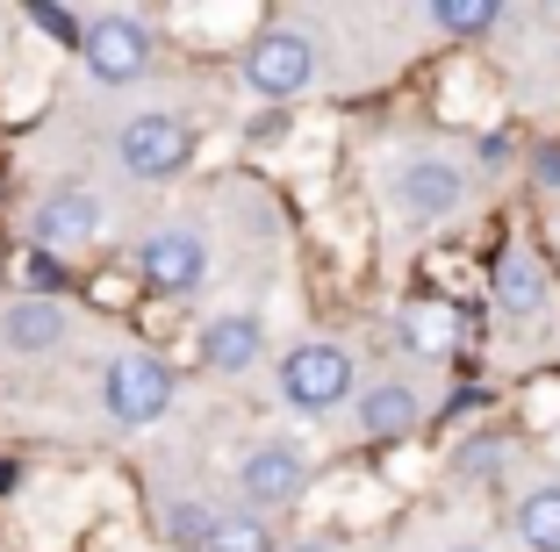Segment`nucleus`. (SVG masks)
Masks as SVG:
<instances>
[{
    "label": "nucleus",
    "mask_w": 560,
    "mask_h": 552,
    "mask_svg": "<svg viewBox=\"0 0 560 552\" xmlns=\"http://www.w3.org/2000/svg\"><path fill=\"white\" fill-rule=\"evenodd\" d=\"M280 395L295 409H310V416H324V409H338L352 395V359L338 344H295L280 359Z\"/></svg>",
    "instance_id": "nucleus-1"
},
{
    "label": "nucleus",
    "mask_w": 560,
    "mask_h": 552,
    "mask_svg": "<svg viewBox=\"0 0 560 552\" xmlns=\"http://www.w3.org/2000/svg\"><path fill=\"white\" fill-rule=\"evenodd\" d=\"M101 402H108L116 423H159L165 409H173V374H165V359L122 352L116 366H108V380H101Z\"/></svg>",
    "instance_id": "nucleus-2"
},
{
    "label": "nucleus",
    "mask_w": 560,
    "mask_h": 552,
    "mask_svg": "<svg viewBox=\"0 0 560 552\" xmlns=\"http://www.w3.org/2000/svg\"><path fill=\"white\" fill-rule=\"evenodd\" d=\"M187 151H195V137H187L180 115H130L116 137V158L130 179H173L187 165Z\"/></svg>",
    "instance_id": "nucleus-3"
},
{
    "label": "nucleus",
    "mask_w": 560,
    "mask_h": 552,
    "mask_svg": "<svg viewBox=\"0 0 560 552\" xmlns=\"http://www.w3.org/2000/svg\"><path fill=\"white\" fill-rule=\"evenodd\" d=\"M80 50H86V72H94L101 86H130V80H144V66H151V36L137 30L130 15H108V22H94V30H80Z\"/></svg>",
    "instance_id": "nucleus-4"
},
{
    "label": "nucleus",
    "mask_w": 560,
    "mask_h": 552,
    "mask_svg": "<svg viewBox=\"0 0 560 552\" xmlns=\"http://www.w3.org/2000/svg\"><path fill=\"white\" fill-rule=\"evenodd\" d=\"M310 72H316V44L295 36V30H273L245 50V80L259 86V94H302Z\"/></svg>",
    "instance_id": "nucleus-5"
},
{
    "label": "nucleus",
    "mask_w": 560,
    "mask_h": 552,
    "mask_svg": "<svg viewBox=\"0 0 560 552\" xmlns=\"http://www.w3.org/2000/svg\"><path fill=\"white\" fill-rule=\"evenodd\" d=\"M137 273L159 294H195L201 273H209V251H201L195 230H159V237H144V251H137Z\"/></svg>",
    "instance_id": "nucleus-6"
},
{
    "label": "nucleus",
    "mask_w": 560,
    "mask_h": 552,
    "mask_svg": "<svg viewBox=\"0 0 560 552\" xmlns=\"http://www.w3.org/2000/svg\"><path fill=\"white\" fill-rule=\"evenodd\" d=\"M302 481H310V467H302L295 445H259V453L237 467V488H245L259 509H280V503H295Z\"/></svg>",
    "instance_id": "nucleus-7"
},
{
    "label": "nucleus",
    "mask_w": 560,
    "mask_h": 552,
    "mask_svg": "<svg viewBox=\"0 0 560 552\" xmlns=\"http://www.w3.org/2000/svg\"><path fill=\"white\" fill-rule=\"evenodd\" d=\"M460 195H467V179L453 173V165H439V158L402 165V209H410V215H424V223L453 215V209H460Z\"/></svg>",
    "instance_id": "nucleus-8"
},
{
    "label": "nucleus",
    "mask_w": 560,
    "mask_h": 552,
    "mask_svg": "<svg viewBox=\"0 0 560 552\" xmlns=\"http://www.w3.org/2000/svg\"><path fill=\"white\" fill-rule=\"evenodd\" d=\"M94 230H101L94 195H50L44 209H36V244H50V251H72V244H86Z\"/></svg>",
    "instance_id": "nucleus-9"
},
{
    "label": "nucleus",
    "mask_w": 560,
    "mask_h": 552,
    "mask_svg": "<svg viewBox=\"0 0 560 552\" xmlns=\"http://www.w3.org/2000/svg\"><path fill=\"white\" fill-rule=\"evenodd\" d=\"M201 359H209L215 374H245L252 359H259V324L252 316H215L201 330Z\"/></svg>",
    "instance_id": "nucleus-10"
},
{
    "label": "nucleus",
    "mask_w": 560,
    "mask_h": 552,
    "mask_svg": "<svg viewBox=\"0 0 560 552\" xmlns=\"http://www.w3.org/2000/svg\"><path fill=\"white\" fill-rule=\"evenodd\" d=\"M0 338L15 344V352H44V344L66 338V309L58 302H15V309L0 316Z\"/></svg>",
    "instance_id": "nucleus-11"
},
{
    "label": "nucleus",
    "mask_w": 560,
    "mask_h": 552,
    "mask_svg": "<svg viewBox=\"0 0 560 552\" xmlns=\"http://www.w3.org/2000/svg\"><path fill=\"white\" fill-rule=\"evenodd\" d=\"M360 423H366V438H396V431L417 423V395L396 388V380H381L374 395H360Z\"/></svg>",
    "instance_id": "nucleus-12"
},
{
    "label": "nucleus",
    "mask_w": 560,
    "mask_h": 552,
    "mask_svg": "<svg viewBox=\"0 0 560 552\" xmlns=\"http://www.w3.org/2000/svg\"><path fill=\"white\" fill-rule=\"evenodd\" d=\"M495 302H503L511 316H532V309H539V302H546L539 259H525V251H517V259H503V273H495Z\"/></svg>",
    "instance_id": "nucleus-13"
},
{
    "label": "nucleus",
    "mask_w": 560,
    "mask_h": 552,
    "mask_svg": "<svg viewBox=\"0 0 560 552\" xmlns=\"http://www.w3.org/2000/svg\"><path fill=\"white\" fill-rule=\"evenodd\" d=\"M517 531L532 552H560V488H532L525 509H517Z\"/></svg>",
    "instance_id": "nucleus-14"
},
{
    "label": "nucleus",
    "mask_w": 560,
    "mask_h": 552,
    "mask_svg": "<svg viewBox=\"0 0 560 552\" xmlns=\"http://www.w3.org/2000/svg\"><path fill=\"white\" fill-rule=\"evenodd\" d=\"M201 552H273V531H266L259 517H215Z\"/></svg>",
    "instance_id": "nucleus-15"
},
{
    "label": "nucleus",
    "mask_w": 560,
    "mask_h": 552,
    "mask_svg": "<svg viewBox=\"0 0 560 552\" xmlns=\"http://www.w3.org/2000/svg\"><path fill=\"white\" fill-rule=\"evenodd\" d=\"M431 22L453 36H475V30H495V0H439L431 8Z\"/></svg>",
    "instance_id": "nucleus-16"
},
{
    "label": "nucleus",
    "mask_w": 560,
    "mask_h": 552,
    "mask_svg": "<svg viewBox=\"0 0 560 552\" xmlns=\"http://www.w3.org/2000/svg\"><path fill=\"white\" fill-rule=\"evenodd\" d=\"M402 330H410L417 352H445V344H453V309H431V302H417V309L402 316Z\"/></svg>",
    "instance_id": "nucleus-17"
},
{
    "label": "nucleus",
    "mask_w": 560,
    "mask_h": 552,
    "mask_svg": "<svg viewBox=\"0 0 560 552\" xmlns=\"http://www.w3.org/2000/svg\"><path fill=\"white\" fill-rule=\"evenodd\" d=\"M209 509H201V503H173V509H165V538H173V545H209Z\"/></svg>",
    "instance_id": "nucleus-18"
},
{
    "label": "nucleus",
    "mask_w": 560,
    "mask_h": 552,
    "mask_svg": "<svg viewBox=\"0 0 560 552\" xmlns=\"http://www.w3.org/2000/svg\"><path fill=\"white\" fill-rule=\"evenodd\" d=\"M30 22H36L44 36H58V44H80V22H72L66 8H30Z\"/></svg>",
    "instance_id": "nucleus-19"
},
{
    "label": "nucleus",
    "mask_w": 560,
    "mask_h": 552,
    "mask_svg": "<svg viewBox=\"0 0 560 552\" xmlns=\"http://www.w3.org/2000/svg\"><path fill=\"white\" fill-rule=\"evenodd\" d=\"M539 179H546V187H560V144L539 151Z\"/></svg>",
    "instance_id": "nucleus-20"
},
{
    "label": "nucleus",
    "mask_w": 560,
    "mask_h": 552,
    "mask_svg": "<svg viewBox=\"0 0 560 552\" xmlns=\"http://www.w3.org/2000/svg\"><path fill=\"white\" fill-rule=\"evenodd\" d=\"M295 552H330V545H295Z\"/></svg>",
    "instance_id": "nucleus-21"
},
{
    "label": "nucleus",
    "mask_w": 560,
    "mask_h": 552,
    "mask_svg": "<svg viewBox=\"0 0 560 552\" xmlns=\"http://www.w3.org/2000/svg\"><path fill=\"white\" fill-rule=\"evenodd\" d=\"M460 552H475V545H460Z\"/></svg>",
    "instance_id": "nucleus-22"
}]
</instances>
